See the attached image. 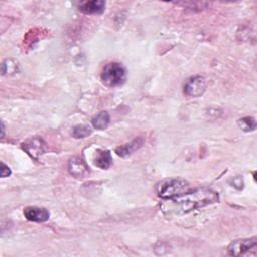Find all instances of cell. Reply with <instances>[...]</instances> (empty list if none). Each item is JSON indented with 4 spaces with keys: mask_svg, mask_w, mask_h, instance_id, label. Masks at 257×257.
I'll return each instance as SVG.
<instances>
[{
    "mask_svg": "<svg viewBox=\"0 0 257 257\" xmlns=\"http://www.w3.org/2000/svg\"><path fill=\"white\" fill-rule=\"evenodd\" d=\"M166 201H169V206L162 205L164 213L180 215L219 202V195L209 188H198Z\"/></svg>",
    "mask_w": 257,
    "mask_h": 257,
    "instance_id": "6da1fadb",
    "label": "cell"
},
{
    "mask_svg": "<svg viewBox=\"0 0 257 257\" xmlns=\"http://www.w3.org/2000/svg\"><path fill=\"white\" fill-rule=\"evenodd\" d=\"M189 190L190 184L183 179H166L161 181L156 188L157 195L163 200L178 197Z\"/></svg>",
    "mask_w": 257,
    "mask_h": 257,
    "instance_id": "7a4b0ae2",
    "label": "cell"
},
{
    "mask_svg": "<svg viewBox=\"0 0 257 257\" xmlns=\"http://www.w3.org/2000/svg\"><path fill=\"white\" fill-rule=\"evenodd\" d=\"M102 82L106 86H117L124 82L126 73L124 67L118 62H109L104 65L100 74Z\"/></svg>",
    "mask_w": 257,
    "mask_h": 257,
    "instance_id": "3957f363",
    "label": "cell"
},
{
    "mask_svg": "<svg viewBox=\"0 0 257 257\" xmlns=\"http://www.w3.org/2000/svg\"><path fill=\"white\" fill-rule=\"evenodd\" d=\"M257 247V238L252 237L249 239H240L233 241L228 247V253L232 256H241V255H251L254 254Z\"/></svg>",
    "mask_w": 257,
    "mask_h": 257,
    "instance_id": "277c9868",
    "label": "cell"
},
{
    "mask_svg": "<svg viewBox=\"0 0 257 257\" xmlns=\"http://www.w3.org/2000/svg\"><path fill=\"white\" fill-rule=\"evenodd\" d=\"M22 149L32 159L37 160L47 150V144L40 137H32L21 144Z\"/></svg>",
    "mask_w": 257,
    "mask_h": 257,
    "instance_id": "5b68a950",
    "label": "cell"
},
{
    "mask_svg": "<svg viewBox=\"0 0 257 257\" xmlns=\"http://www.w3.org/2000/svg\"><path fill=\"white\" fill-rule=\"evenodd\" d=\"M207 87L206 79L201 76L197 75L188 79L184 85V93L188 96L192 97H199L201 96Z\"/></svg>",
    "mask_w": 257,
    "mask_h": 257,
    "instance_id": "8992f818",
    "label": "cell"
},
{
    "mask_svg": "<svg viewBox=\"0 0 257 257\" xmlns=\"http://www.w3.org/2000/svg\"><path fill=\"white\" fill-rule=\"evenodd\" d=\"M24 217L32 222H45L49 219V212L45 208L40 207H26L23 210Z\"/></svg>",
    "mask_w": 257,
    "mask_h": 257,
    "instance_id": "52a82bcc",
    "label": "cell"
},
{
    "mask_svg": "<svg viewBox=\"0 0 257 257\" xmlns=\"http://www.w3.org/2000/svg\"><path fill=\"white\" fill-rule=\"evenodd\" d=\"M69 173L75 178H84L88 174V167L84 161L78 157H73L68 163Z\"/></svg>",
    "mask_w": 257,
    "mask_h": 257,
    "instance_id": "ba28073f",
    "label": "cell"
},
{
    "mask_svg": "<svg viewBox=\"0 0 257 257\" xmlns=\"http://www.w3.org/2000/svg\"><path fill=\"white\" fill-rule=\"evenodd\" d=\"M78 9L85 14H100L105 9V2L102 0L81 1L78 3Z\"/></svg>",
    "mask_w": 257,
    "mask_h": 257,
    "instance_id": "9c48e42d",
    "label": "cell"
},
{
    "mask_svg": "<svg viewBox=\"0 0 257 257\" xmlns=\"http://www.w3.org/2000/svg\"><path fill=\"white\" fill-rule=\"evenodd\" d=\"M94 165L100 169H107L112 163V157L107 150H98L94 157Z\"/></svg>",
    "mask_w": 257,
    "mask_h": 257,
    "instance_id": "30bf717a",
    "label": "cell"
},
{
    "mask_svg": "<svg viewBox=\"0 0 257 257\" xmlns=\"http://www.w3.org/2000/svg\"><path fill=\"white\" fill-rule=\"evenodd\" d=\"M142 145H143V139L137 138V139L133 140L131 143H127V144L117 147L115 149V153L120 157H126V156L131 155L134 151L138 150Z\"/></svg>",
    "mask_w": 257,
    "mask_h": 257,
    "instance_id": "8fae6325",
    "label": "cell"
},
{
    "mask_svg": "<svg viewBox=\"0 0 257 257\" xmlns=\"http://www.w3.org/2000/svg\"><path fill=\"white\" fill-rule=\"evenodd\" d=\"M110 121V116L107 111H100L99 113L95 114L91 118V123L93 127L97 130H104L108 126Z\"/></svg>",
    "mask_w": 257,
    "mask_h": 257,
    "instance_id": "7c38bea8",
    "label": "cell"
},
{
    "mask_svg": "<svg viewBox=\"0 0 257 257\" xmlns=\"http://www.w3.org/2000/svg\"><path fill=\"white\" fill-rule=\"evenodd\" d=\"M238 124L244 132H251L256 128L255 118H253L251 116H245V117L240 118L238 120Z\"/></svg>",
    "mask_w": 257,
    "mask_h": 257,
    "instance_id": "4fadbf2b",
    "label": "cell"
},
{
    "mask_svg": "<svg viewBox=\"0 0 257 257\" xmlns=\"http://www.w3.org/2000/svg\"><path fill=\"white\" fill-rule=\"evenodd\" d=\"M92 133L91 128L88 126V125H84V124H81V125H76L73 127V131H72V136L74 138H85V137H88L90 134Z\"/></svg>",
    "mask_w": 257,
    "mask_h": 257,
    "instance_id": "5bb4252c",
    "label": "cell"
},
{
    "mask_svg": "<svg viewBox=\"0 0 257 257\" xmlns=\"http://www.w3.org/2000/svg\"><path fill=\"white\" fill-rule=\"evenodd\" d=\"M177 5H183L185 8H190L192 10H195L198 8L199 10L206 8L208 6V3L206 2H178L176 3Z\"/></svg>",
    "mask_w": 257,
    "mask_h": 257,
    "instance_id": "9a60e30c",
    "label": "cell"
},
{
    "mask_svg": "<svg viewBox=\"0 0 257 257\" xmlns=\"http://www.w3.org/2000/svg\"><path fill=\"white\" fill-rule=\"evenodd\" d=\"M11 174V170L9 169L8 166H6L3 162L1 163V177L2 178H5V177H8L10 176Z\"/></svg>",
    "mask_w": 257,
    "mask_h": 257,
    "instance_id": "2e32d148",
    "label": "cell"
},
{
    "mask_svg": "<svg viewBox=\"0 0 257 257\" xmlns=\"http://www.w3.org/2000/svg\"><path fill=\"white\" fill-rule=\"evenodd\" d=\"M1 130H2V135H1V137H2V138H4V131H5V126H4V123H3V122H2Z\"/></svg>",
    "mask_w": 257,
    "mask_h": 257,
    "instance_id": "e0dca14e",
    "label": "cell"
}]
</instances>
